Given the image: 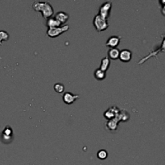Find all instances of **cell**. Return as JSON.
<instances>
[{
  "instance_id": "cell-1",
  "label": "cell",
  "mask_w": 165,
  "mask_h": 165,
  "mask_svg": "<svg viewBox=\"0 0 165 165\" xmlns=\"http://www.w3.org/2000/svg\"><path fill=\"white\" fill-rule=\"evenodd\" d=\"M32 9L35 12H41V15L45 20L51 18L54 14L53 6L47 1H35L32 4Z\"/></svg>"
},
{
  "instance_id": "cell-2",
  "label": "cell",
  "mask_w": 165,
  "mask_h": 165,
  "mask_svg": "<svg viewBox=\"0 0 165 165\" xmlns=\"http://www.w3.org/2000/svg\"><path fill=\"white\" fill-rule=\"evenodd\" d=\"M93 26L95 27V29L97 31L101 32V31H105L109 27V23L108 21L105 19H103L102 17L99 16V15H96L93 18Z\"/></svg>"
},
{
  "instance_id": "cell-3",
  "label": "cell",
  "mask_w": 165,
  "mask_h": 165,
  "mask_svg": "<svg viewBox=\"0 0 165 165\" xmlns=\"http://www.w3.org/2000/svg\"><path fill=\"white\" fill-rule=\"evenodd\" d=\"M69 26L68 25H64L60 26L58 27H54V28H48L47 30V35L50 38H56L59 35H60L63 33L66 32V31L69 30Z\"/></svg>"
},
{
  "instance_id": "cell-4",
  "label": "cell",
  "mask_w": 165,
  "mask_h": 165,
  "mask_svg": "<svg viewBox=\"0 0 165 165\" xmlns=\"http://www.w3.org/2000/svg\"><path fill=\"white\" fill-rule=\"evenodd\" d=\"M162 37H163V42H162V45H161V46H160V48H159V49H156V50L153 51V52H151V53H150L148 56H146L145 57H143V58L138 62L139 64H143V63L145 62L146 60H148V59H150L151 57H152V56H154V57H157V55L159 54V53L165 52V34L162 35Z\"/></svg>"
},
{
  "instance_id": "cell-5",
  "label": "cell",
  "mask_w": 165,
  "mask_h": 165,
  "mask_svg": "<svg viewBox=\"0 0 165 165\" xmlns=\"http://www.w3.org/2000/svg\"><path fill=\"white\" fill-rule=\"evenodd\" d=\"M112 8V2L108 1V2H104L101 4L100 8H99V16L102 17L105 20H108V18L110 17L111 15V11Z\"/></svg>"
},
{
  "instance_id": "cell-6",
  "label": "cell",
  "mask_w": 165,
  "mask_h": 165,
  "mask_svg": "<svg viewBox=\"0 0 165 165\" xmlns=\"http://www.w3.org/2000/svg\"><path fill=\"white\" fill-rule=\"evenodd\" d=\"M119 111H120V109H119V108L115 106H113L110 107L109 109H107L106 111L104 112L103 115H104V118L106 119L107 120H111V119H115V117L118 115Z\"/></svg>"
},
{
  "instance_id": "cell-7",
  "label": "cell",
  "mask_w": 165,
  "mask_h": 165,
  "mask_svg": "<svg viewBox=\"0 0 165 165\" xmlns=\"http://www.w3.org/2000/svg\"><path fill=\"white\" fill-rule=\"evenodd\" d=\"M80 98V95L78 94H73V93H70V92H65L63 94L62 100L65 104L67 105H71L78 99Z\"/></svg>"
},
{
  "instance_id": "cell-8",
  "label": "cell",
  "mask_w": 165,
  "mask_h": 165,
  "mask_svg": "<svg viewBox=\"0 0 165 165\" xmlns=\"http://www.w3.org/2000/svg\"><path fill=\"white\" fill-rule=\"evenodd\" d=\"M121 42V36L119 35H112L106 42V46L109 47L111 49H115L119 46Z\"/></svg>"
},
{
  "instance_id": "cell-9",
  "label": "cell",
  "mask_w": 165,
  "mask_h": 165,
  "mask_svg": "<svg viewBox=\"0 0 165 165\" xmlns=\"http://www.w3.org/2000/svg\"><path fill=\"white\" fill-rule=\"evenodd\" d=\"M132 58V52L129 49H122L120 51V54H119V60L122 62L127 63L130 62Z\"/></svg>"
},
{
  "instance_id": "cell-10",
  "label": "cell",
  "mask_w": 165,
  "mask_h": 165,
  "mask_svg": "<svg viewBox=\"0 0 165 165\" xmlns=\"http://www.w3.org/2000/svg\"><path fill=\"white\" fill-rule=\"evenodd\" d=\"M119 120L116 116L115 119L108 120V122H106V128L109 130H111V131H116L118 127H119Z\"/></svg>"
},
{
  "instance_id": "cell-11",
  "label": "cell",
  "mask_w": 165,
  "mask_h": 165,
  "mask_svg": "<svg viewBox=\"0 0 165 165\" xmlns=\"http://www.w3.org/2000/svg\"><path fill=\"white\" fill-rule=\"evenodd\" d=\"M55 18L60 22L61 25H63L69 20V15L64 12H58L55 15Z\"/></svg>"
},
{
  "instance_id": "cell-12",
  "label": "cell",
  "mask_w": 165,
  "mask_h": 165,
  "mask_svg": "<svg viewBox=\"0 0 165 165\" xmlns=\"http://www.w3.org/2000/svg\"><path fill=\"white\" fill-rule=\"evenodd\" d=\"M108 58L110 60H118L119 58V54H120V50H119L118 48H115V49H110L108 50Z\"/></svg>"
},
{
  "instance_id": "cell-13",
  "label": "cell",
  "mask_w": 165,
  "mask_h": 165,
  "mask_svg": "<svg viewBox=\"0 0 165 165\" xmlns=\"http://www.w3.org/2000/svg\"><path fill=\"white\" fill-rule=\"evenodd\" d=\"M46 25L48 28H54V27H58L61 26L60 22L56 20L55 17H51L48 19L46 21Z\"/></svg>"
},
{
  "instance_id": "cell-14",
  "label": "cell",
  "mask_w": 165,
  "mask_h": 165,
  "mask_svg": "<svg viewBox=\"0 0 165 165\" xmlns=\"http://www.w3.org/2000/svg\"><path fill=\"white\" fill-rule=\"evenodd\" d=\"M117 118L119 119V122H125L130 119V115H129V113L126 111H125V110H122V111L120 110L119 113L118 114V115H117Z\"/></svg>"
},
{
  "instance_id": "cell-15",
  "label": "cell",
  "mask_w": 165,
  "mask_h": 165,
  "mask_svg": "<svg viewBox=\"0 0 165 165\" xmlns=\"http://www.w3.org/2000/svg\"><path fill=\"white\" fill-rule=\"evenodd\" d=\"M110 64H111V60L110 59L106 56V57H103L101 60V64H100V69L104 71V72L106 73V71L109 69L110 68Z\"/></svg>"
},
{
  "instance_id": "cell-16",
  "label": "cell",
  "mask_w": 165,
  "mask_h": 165,
  "mask_svg": "<svg viewBox=\"0 0 165 165\" xmlns=\"http://www.w3.org/2000/svg\"><path fill=\"white\" fill-rule=\"evenodd\" d=\"M94 78L95 79H97V81H102L106 78V73L101 70L100 68H97V69L94 71Z\"/></svg>"
},
{
  "instance_id": "cell-17",
  "label": "cell",
  "mask_w": 165,
  "mask_h": 165,
  "mask_svg": "<svg viewBox=\"0 0 165 165\" xmlns=\"http://www.w3.org/2000/svg\"><path fill=\"white\" fill-rule=\"evenodd\" d=\"M10 38V35L6 31H3V30H1L0 31V46L2 45V42L3 41H7Z\"/></svg>"
},
{
  "instance_id": "cell-18",
  "label": "cell",
  "mask_w": 165,
  "mask_h": 165,
  "mask_svg": "<svg viewBox=\"0 0 165 165\" xmlns=\"http://www.w3.org/2000/svg\"><path fill=\"white\" fill-rule=\"evenodd\" d=\"M55 91L58 93H62L64 92V86L61 83H56L53 86Z\"/></svg>"
},
{
  "instance_id": "cell-19",
  "label": "cell",
  "mask_w": 165,
  "mask_h": 165,
  "mask_svg": "<svg viewBox=\"0 0 165 165\" xmlns=\"http://www.w3.org/2000/svg\"><path fill=\"white\" fill-rule=\"evenodd\" d=\"M97 156L99 159L104 160L108 157V152L106 150H100L97 154Z\"/></svg>"
},
{
  "instance_id": "cell-20",
  "label": "cell",
  "mask_w": 165,
  "mask_h": 165,
  "mask_svg": "<svg viewBox=\"0 0 165 165\" xmlns=\"http://www.w3.org/2000/svg\"><path fill=\"white\" fill-rule=\"evenodd\" d=\"M2 134H4V135L6 136H9V137H13V130L11 126H7L4 130H2Z\"/></svg>"
},
{
  "instance_id": "cell-21",
  "label": "cell",
  "mask_w": 165,
  "mask_h": 165,
  "mask_svg": "<svg viewBox=\"0 0 165 165\" xmlns=\"http://www.w3.org/2000/svg\"><path fill=\"white\" fill-rule=\"evenodd\" d=\"M12 138L13 137H9V136H6L1 134V140H2V142L4 143V144H10L12 141Z\"/></svg>"
},
{
  "instance_id": "cell-22",
  "label": "cell",
  "mask_w": 165,
  "mask_h": 165,
  "mask_svg": "<svg viewBox=\"0 0 165 165\" xmlns=\"http://www.w3.org/2000/svg\"><path fill=\"white\" fill-rule=\"evenodd\" d=\"M161 12H162V14H163V16H165V5H163V6H162Z\"/></svg>"
}]
</instances>
